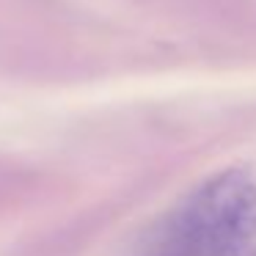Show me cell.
<instances>
[{
    "mask_svg": "<svg viewBox=\"0 0 256 256\" xmlns=\"http://www.w3.org/2000/svg\"><path fill=\"white\" fill-rule=\"evenodd\" d=\"M176 232L198 256H215L254 245L256 182L245 168H228L206 179L179 210Z\"/></svg>",
    "mask_w": 256,
    "mask_h": 256,
    "instance_id": "obj_1",
    "label": "cell"
},
{
    "mask_svg": "<svg viewBox=\"0 0 256 256\" xmlns=\"http://www.w3.org/2000/svg\"><path fill=\"white\" fill-rule=\"evenodd\" d=\"M215 256H256V248L254 245H242V248H232V250H223V254H215Z\"/></svg>",
    "mask_w": 256,
    "mask_h": 256,
    "instance_id": "obj_2",
    "label": "cell"
}]
</instances>
